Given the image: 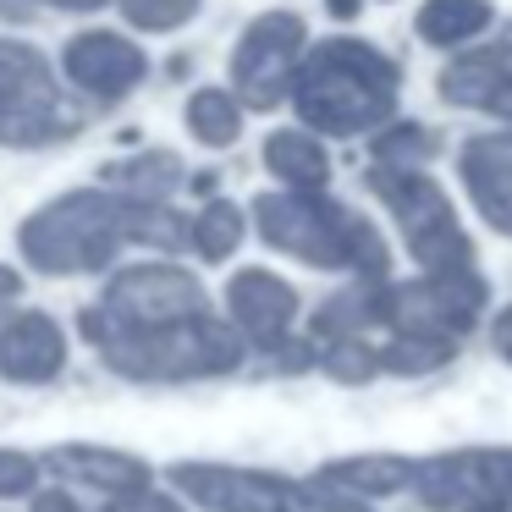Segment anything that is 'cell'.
<instances>
[{"label":"cell","instance_id":"1","mask_svg":"<svg viewBox=\"0 0 512 512\" xmlns=\"http://www.w3.org/2000/svg\"><path fill=\"white\" fill-rule=\"evenodd\" d=\"M127 243L155 248V254H177L188 248V215H177L171 204H144L122 199L105 188H78L50 199L45 210H34L17 232V248L34 270L45 276H89V270L116 265Z\"/></svg>","mask_w":512,"mask_h":512},{"label":"cell","instance_id":"2","mask_svg":"<svg viewBox=\"0 0 512 512\" xmlns=\"http://www.w3.org/2000/svg\"><path fill=\"white\" fill-rule=\"evenodd\" d=\"M78 331L94 342L100 364L138 386H182V380H215L243 364V336L210 309L177 325H116L100 309H83Z\"/></svg>","mask_w":512,"mask_h":512},{"label":"cell","instance_id":"3","mask_svg":"<svg viewBox=\"0 0 512 512\" xmlns=\"http://www.w3.org/2000/svg\"><path fill=\"white\" fill-rule=\"evenodd\" d=\"M397 61L380 56L364 39H325L292 72V105H298L303 127L314 133L353 138L369 127L391 122L397 111Z\"/></svg>","mask_w":512,"mask_h":512},{"label":"cell","instance_id":"4","mask_svg":"<svg viewBox=\"0 0 512 512\" xmlns=\"http://www.w3.org/2000/svg\"><path fill=\"white\" fill-rule=\"evenodd\" d=\"M259 237L281 254L314 270H358L364 281L386 276V243L358 210L325 199V193H259L254 199Z\"/></svg>","mask_w":512,"mask_h":512},{"label":"cell","instance_id":"5","mask_svg":"<svg viewBox=\"0 0 512 512\" xmlns=\"http://www.w3.org/2000/svg\"><path fill=\"white\" fill-rule=\"evenodd\" d=\"M89 111L56 83L50 61L23 39H0V144L6 149H50L72 144Z\"/></svg>","mask_w":512,"mask_h":512},{"label":"cell","instance_id":"6","mask_svg":"<svg viewBox=\"0 0 512 512\" xmlns=\"http://www.w3.org/2000/svg\"><path fill=\"white\" fill-rule=\"evenodd\" d=\"M369 193L391 210L408 254L419 259L424 270H468L474 265V248H468L463 226H457L446 193L424 177L419 166H375L369 171Z\"/></svg>","mask_w":512,"mask_h":512},{"label":"cell","instance_id":"7","mask_svg":"<svg viewBox=\"0 0 512 512\" xmlns=\"http://www.w3.org/2000/svg\"><path fill=\"white\" fill-rule=\"evenodd\" d=\"M485 309V276L468 270H430L424 281H402V287H380V325L402 336H435L452 342L479 325Z\"/></svg>","mask_w":512,"mask_h":512},{"label":"cell","instance_id":"8","mask_svg":"<svg viewBox=\"0 0 512 512\" xmlns=\"http://www.w3.org/2000/svg\"><path fill=\"white\" fill-rule=\"evenodd\" d=\"M413 485L430 512H512V452L474 446L413 463Z\"/></svg>","mask_w":512,"mask_h":512},{"label":"cell","instance_id":"9","mask_svg":"<svg viewBox=\"0 0 512 512\" xmlns=\"http://www.w3.org/2000/svg\"><path fill=\"white\" fill-rule=\"evenodd\" d=\"M303 45H309V28H303L298 12H265L243 28L232 50V89L237 105H254V111H270L281 105V94L292 89V72L303 61Z\"/></svg>","mask_w":512,"mask_h":512},{"label":"cell","instance_id":"10","mask_svg":"<svg viewBox=\"0 0 512 512\" xmlns=\"http://www.w3.org/2000/svg\"><path fill=\"white\" fill-rule=\"evenodd\" d=\"M94 309L116 325H177L204 314L210 298L182 265H127L111 276V287Z\"/></svg>","mask_w":512,"mask_h":512},{"label":"cell","instance_id":"11","mask_svg":"<svg viewBox=\"0 0 512 512\" xmlns=\"http://www.w3.org/2000/svg\"><path fill=\"white\" fill-rule=\"evenodd\" d=\"M166 479L204 512H298V485L232 463H171Z\"/></svg>","mask_w":512,"mask_h":512},{"label":"cell","instance_id":"12","mask_svg":"<svg viewBox=\"0 0 512 512\" xmlns=\"http://www.w3.org/2000/svg\"><path fill=\"white\" fill-rule=\"evenodd\" d=\"M61 72L78 94L100 105H116L149 78V56L133 45L127 34H105V28H83V34L67 39L61 50Z\"/></svg>","mask_w":512,"mask_h":512},{"label":"cell","instance_id":"13","mask_svg":"<svg viewBox=\"0 0 512 512\" xmlns=\"http://www.w3.org/2000/svg\"><path fill=\"white\" fill-rule=\"evenodd\" d=\"M226 309H232V331L243 342L276 353L287 342L292 320H298V292L281 276H270V270H237L226 281Z\"/></svg>","mask_w":512,"mask_h":512},{"label":"cell","instance_id":"14","mask_svg":"<svg viewBox=\"0 0 512 512\" xmlns=\"http://www.w3.org/2000/svg\"><path fill=\"white\" fill-rule=\"evenodd\" d=\"M441 94L452 105H468V111L512 116V28H501L490 45L457 56L441 72Z\"/></svg>","mask_w":512,"mask_h":512},{"label":"cell","instance_id":"15","mask_svg":"<svg viewBox=\"0 0 512 512\" xmlns=\"http://www.w3.org/2000/svg\"><path fill=\"white\" fill-rule=\"evenodd\" d=\"M67 369V336L50 314L23 309L0 325V375L12 386H45Z\"/></svg>","mask_w":512,"mask_h":512},{"label":"cell","instance_id":"16","mask_svg":"<svg viewBox=\"0 0 512 512\" xmlns=\"http://www.w3.org/2000/svg\"><path fill=\"white\" fill-rule=\"evenodd\" d=\"M457 171H463V188L479 204V215L512 237V133H485L463 144Z\"/></svg>","mask_w":512,"mask_h":512},{"label":"cell","instance_id":"17","mask_svg":"<svg viewBox=\"0 0 512 512\" xmlns=\"http://www.w3.org/2000/svg\"><path fill=\"white\" fill-rule=\"evenodd\" d=\"M39 468H50V474L67 479V485L105 490V496H122V490H144V485H155V474H149L144 457H133V452H111V446H89V441L56 446V452L39 457Z\"/></svg>","mask_w":512,"mask_h":512},{"label":"cell","instance_id":"18","mask_svg":"<svg viewBox=\"0 0 512 512\" xmlns=\"http://www.w3.org/2000/svg\"><path fill=\"white\" fill-rule=\"evenodd\" d=\"M265 166L298 193H325V182H331V160H325L320 138L303 133V127H287V133L265 138Z\"/></svg>","mask_w":512,"mask_h":512},{"label":"cell","instance_id":"19","mask_svg":"<svg viewBox=\"0 0 512 512\" xmlns=\"http://www.w3.org/2000/svg\"><path fill=\"white\" fill-rule=\"evenodd\" d=\"M105 177H111V193H122V199L166 204L171 193L188 182V171H182V160L171 155V149H149V155H133V160H122V166H111Z\"/></svg>","mask_w":512,"mask_h":512},{"label":"cell","instance_id":"20","mask_svg":"<svg viewBox=\"0 0 512 512\" xmlns=\"http://www.w3.org/2000/svg\"><path fill=\"white\" fill-rule=\"evenodd\" d=\"M314 479L369 501V496H397L402 485H413V463L408 457H342V463H325Z\"/></svg>","mask_w":512,"mask_h":512},{"label":"cell","instance_id":"21","mask_svg":"<svg viewBox=\"0 0 512 512\" xmlns=\"http://www.w3.org/2000/svg\"><path fill=\"white\" fill-rule=\"evenodd\" d=\"M369 325H380V281H358V287L336 292L314 314V336L320 342H342V336H364Z\"/></svg>","mask_w":512,"mask_h":512},{"label":"cell","instance_id":"22","mask_svg":"<svg viewBox=\"0 0 512 512\" xmlns=\"http://www.w3.org/2000/svg\"><path fill=\"white\" fill-rule=\"evenodd\" d=\"M413 28H419L424 45H463V39L490 28V6L485 0H424Z\"/></svg>","mask_w":512,"mask_h":512},{"label":"cell","instance_id":"23","mask_svg":"<svg viewBox=\"0 0 512 512\" xmlns=\"http://www.w3.org/2000/svg\"><path fill=\"white\" fill-rule=\"evenodd\" d=\"M188 133L199 138V144H210V149L237 144V133H243V105H237V94L199 89L188 100Z\"/></svg>","mask_w":512,"mask_h":512},{"label":"cell","instance_id":"24","mask_svg":"<svg viewBox=\"0 0 512 512\" xmlns=\"http://www.w3.org/2000/svg\"><path fill=\"white\" fill-rule=\"evenodd\" d=\"M243 232H248L243 210H237V204H226V199H210V204H204V210L188 221V243H193V254H199V259H226V254H237Z\"/></svg>","mask_w":512,"mask_h":512},{"label":"cell","instance_id":"25","mask_svg":"<svg viewBox=\"0 0 512 512\" xmlns=\"http://www.w3.org/2000/svg\"><path fill=\"white\" fill-rule=\"evenodd\" d=\"M380 358V375H430L452 358V342H435V336H402L391 331L386 347H375Z\"/></svg>","mask_w":512,"mask_h":512},{"label":"cell","instance_id":"26","mask_svg":"<svg viewBox=\"0 0 512 512\" xmlns=\"http://www.w3.org/2000/svg\"><path fill=\"white\" fill-rule=\"evenodd\" d=\"M441 155V133L419 122H402V127H386L375 138V166H424V160Z\"/></svg>","mask_w":512,"mask_h":512},{"label":"cell","instance_id":"27","mask_svg":"<svg viewBox=\"0 0 512 512\" xmlns=\"http://www.w3.org/2000/svg\"><path fill=\"white\" fill-rule=\"evenodd\" d=\"M320 369L331 380H342V386H364V380L380 375V358H375V347H364L358 336H342V342H325Z\"/></svg>","mask_w":512,"mask_h":512},{"label":"cell","instance_id":"28","mask_svg":"<svg viewBox=\"0 0 512 512\" xmlns=\"http://www.w3.org/2000/svg\"><path fill=\"white\" fill-rule=\"evenodd\" d=\"M116 6H122V17L133 28H144V34H171V28H182L199 12V0H116Z\"/></svg>","mask_w":512,"mask_h":512},{"label":"cell","instance_id":"29","mask_svg":"<svg viewBox=\"0 0 512 512\" xmlns=\"http://www.w3.org/2000/svg\"><path fill=\"white\" fill-rule=\"evenodd\" d=\"M298 507H309V512H369V501L364 496H353V490H336V485H303L298 490Z\"/></svg>","mask_w":512,"mask_h":512},{"label":"cell","instance_id":"30","mask_svg":"<svg viewBox=\"0 0 512 512\" xmlns=\"http://www.w3.org/2000/svg\"><path fill=\"white\" fill-rule=\"evenodd\" d=\"M34 485H39V457L0 452V496H28Z\"/></svg>","mask_w":512,"mask_h":512},{"label":"cell","instance_id":"31","mask_svg":"<svg viewBox=\"0 0 512 512\" xmlns=\"http://www.w3.org/2000/svg\"><path fill=\"white\" fill-rule=\"evenodd\" d=\"M100 512H182L177 496H166V490L144 485V490H122V496H105Z\"/></svg>","mask_w":512,"mask_h":512},{"label":"cell","instance_id":"32","mask_svg":"<svg viewBox=\"0 0 512 512\" xmlns=\"http://www.w3.org/2000/svg\"><path fill=\"white\" fill-rule=\"evenodd\" d=\"M34 512H83V507L67 496V490H39V496H34Z\"/></svg>","mask_w":512,"mask_h":512},{"label":"cell","instance_id":"33","mask_svg":"<svg viewBox=\"0 0 512 512\" xmlns=\"http://www.w3.org/2000/svg\"><path fill=\"white\" fill-rule=\"evenodd\" d=\"M490 342H496V353L512 364V309L496 314V325H490Z\"/></svg>","mask_w":512,"mask_h":512},{"label":"cell","instance_id":"34","mask_svg":"<svg viewBox=\"0 0 512 512\" xmlns=\"http://www.w3.org/2000/svg\"><path fill=\"white\" fill-rule=\"evenodd\" d=\"M17 298H23V276L12 265H0V303H17Z\"/></svg>","mask_w":512,"mask_h":512},{"label":"cell","instance_id":"35","mask_svg":"<svg viewBox=\"0 0 512 512\" xmlns=\"http://www.w3.org/2000/svg\"><path fill=\"white\" fill-rule=\"evenodd\" d=\"M45 6H61V12H100L105 0H45Z\"/></svg>","mask_w":512,"mask_h":512},{"label":"cell","instance_id":"36","mask_svg":"<svg viewBox=\"0 0 512 512\" xmlns=\"http://www.w3.org/2000/svg\"><path fill=\"white\" fill-rule=\"evenodd\" d=\"M331 17H342V23H347V17H358V0H331Z\"/></svg>","mask_w":512,"mask_h":512},{"label":"cell","instance_id":"37","mask_svg":"<svg viewBox=\"0 0 512 512\" xmlns=\"http://www.w3.org/2000/svg\"><path fill=\"white\" fill-rule=\"evenodd\" d=\"M0 17H28V12L17 6V0H0Z\"/></svg>","mask_w":512,"mask_h":512},{"label":"cell","instance_id":"38","mask_svg":"<svg viewBox=\"0 0 512 512\" xmlns=\"http://www.w3.org/2000/svg\"><path fill=\"white\" fill-rule=\"evenodd\" d=\"M6 320H12V309H6V303H0V325H6Z\"/></svg>","mask_w":512,"mask_h":512}]
</instances>
